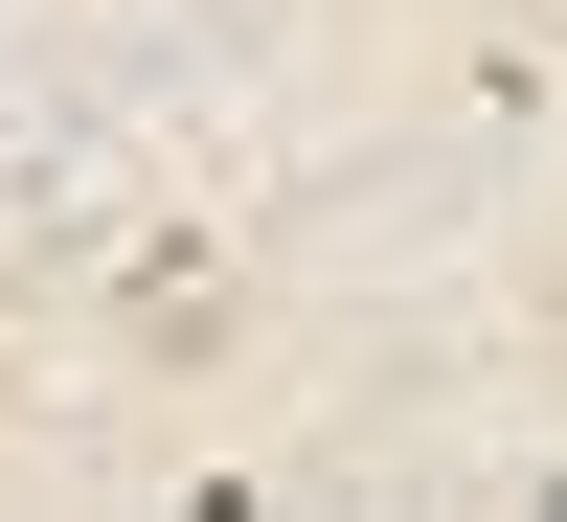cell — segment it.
<instances>
[{
    "label": "cell",
    "instance_id": "cell-1",
    "mask_svg": "<svg viewBox=\"0 0 567 522\" xmlns=\"http://www.w3.org/2000/svg\"><path fill=\"white\" fill-rule=\"evenodd\" d=\"M545 364H567V296H545Z\"/></svg>",
    "mask_w": 567,
    "mask_h": 522
}]
</instances>
